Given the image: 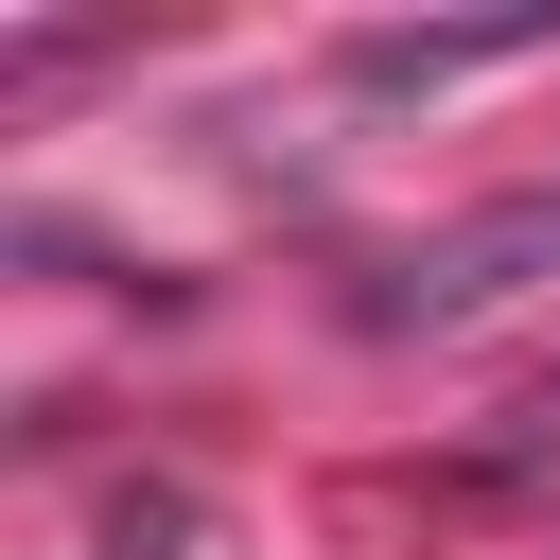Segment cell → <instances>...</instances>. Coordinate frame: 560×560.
<instances>
[{
  "label": "cell",
  "instance_id": "obj_2",
  "mask_svg": "<svg viewBox=\"0 0 560 560\" xmlns=\"http://www.w3.org/2000/svg\"><path fill=\"white\" fill-rule=\"evenodd\" d=\"M508 52H560V18H472V35H350V88H455V70H508Z\"/></svg>",
  "mask_w": 560,
  "mask_h": 560
},
{
  "label": "cell",
  "instance_id": "obj_1",
  "mask_svg": "<svg viewBox=\"0 0 560 560\" xmlns=\"http://www.w3.org/2000/svg\"><path fill=\"white\" fill-rule=\"evenodd\" d=\"M525 280H560V175L508 192V210H472V228H438L368 315H385V332H455V315H490V298H525Z\"/></svg>",
  "mask_w": 560,
  "mask_h": 560
}]
</instances>
